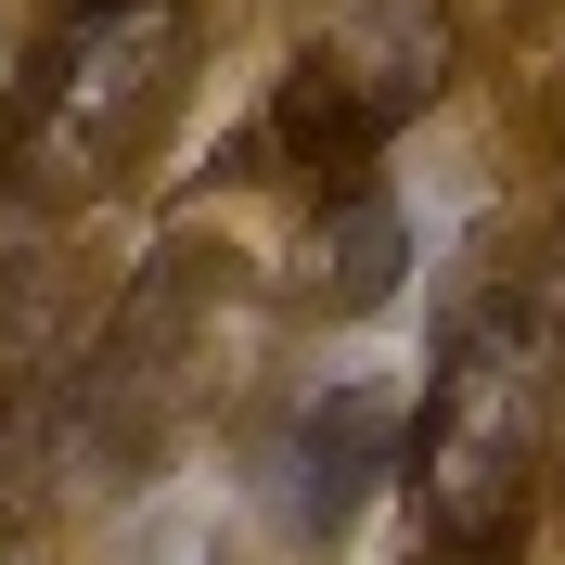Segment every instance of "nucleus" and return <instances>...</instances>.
Segmentation results:
<instances>
[{"instance_id":"nucleus-1","label":"nucleus","mask_w":565,"mask_h":565,"mask_svg":"<svg viewBox=\"0 0 565 565\" xmlns=\"http://www.w3.org/2000/svg\"><path fill=\"white\" fill-rule=\"evenodd\" d=\"M437 77H450V13L437 0H321L309 39H296L282 129L309 154H373Z\"/></svg>"}]
</instances>
